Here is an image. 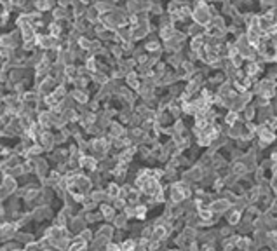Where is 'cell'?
I'll return each mask as SVG.
<instances>
[{"label": "cell", "instance_id": "cell-1", "mask_svg": "<svg viewBox=\"0 0 277 251\" xmlns=\"http://www.w3.org/2000/svg\"><path fill=\"white\" fill-rule=\"evenodd\" d=\"M194 19L197 25L204 26L207 23L211 21V16H209V9H207V5L202 4V2H199L195 4V11H194Z\"/></svg>", "mask_w": 277, "mask_h": 251}, {"label": "cell", "instance_id": "cell-2", "mask_svg": "<svg viewBox=\"0 0 277 251\" xmlns=\"http://www.w3.org/2000/svg\"><path fill=\"white\" fill-rule=\"evenodd\" d=\"M229 207V201H215V202L211 204V211H215V213H223L225 209Z\"/></svg>", "mask_w": 277, "mask_h": 251}, {"label": "cell", "instance_id": "cell-3", "mask_svg": "<svg viewBox=\"0 0 277 251\" xmlns=\"http://www.w3.org/2000/svg\"><path fill=\"white\" fill-rule=\"evenodd\" d=\"M232 167H233L232 171L235 173V174H242V173H246V169H247V167L244 166V164H242V162H235V164H233Z\"/></svg>", "mask_w": 277, "mask_h": 251}, {"label": "cell", "instance_id": "cell-4", "mask_svg": "<svg viewBox=\"0 0 277 251\" xmlns=\"http://www.w3.org/2000/svg\"><path fill=\"white\" fill-rule=\"evenodd\" d=\"M164 235H166V229L164 227H157L154 232V239H164Z\"/></svg>", "mask_w": 277, "mask_h": 251}, {"label": "cell", "instance_id": "cell-5", "mask_svg": "<svg viewBox=\"0 0 277 251\" xmlns=\"http://www.w3.org/2000/svg\"><path fill=\"white\" fill-rule=\"evenodd\" d=\"M98 14H99V11H98L96 7H92V9L87 11V18L91 19V21H94V19H98Z\"/></svg>", "mask_w": 277, "mask_h": 251}, {"label": "cell", "instance_id": "cell-6", "mask_svg": "<svg viewBox=\"0 0 277 251\" xmlns=\"http://www.w3.org/2000/svg\"><path fill=\"white\" fill-rule=\"evenodd\" d=\"M73 96H75V100H77V101H80V103H84L85 101V93H82V91H73Z\"/></svg>", "mask_w": 277, "mask_h": 251}, {"label": "cell", "instance_id": "cell-7", "mask_svg": "<svg viewBox=\"0 0 277 251\" xmlns=\"http://www.w3.org/2000/svg\"><path fill=\"white\" fill-rule=\"evenodd\" d=\"M258 68L260 66L256 65V63H249V65H247V75H255L256 72H258Z\"/></svg>", "mask_w": 277, "mask_h": 251}, {"label": "cell", "instance_id": "cell-8", "mask_svg": "<svg viewBox=\"0 0 277 251\" xmlns=\"http://www.w3.org/2000/svg\"><path fill=\"white\" fill-rule=\"evenodd\" d=\"M82 248H84V239H79V241H77L73 246L70 248V251H80Z\"/></svg>", "mask_w": 277, "mask_h": 251}, {"label": "cell", "instance_id": "cell-9", "mask_svg": "<svg viewBox=\"0 0 277 251\" xmlns=\"http://www.w3.org/2000/svg\"><path fill=\"white\" fill-rule=\"evenodd\" d=\"M138 211H136V216H140V218H143L145 216V213H146V207L145 206H140V207H136Z\"/></svg>", "mask_w": 277, "mask_h": 251}, {"label": "cell", "instance_id": "cell-10", "mask_svg": "<svg viewBox=\"0 0 277 251\" xmlns=\"http://www.w3.org/2000/svg\"><path fill=\"white\" fill-rule=\"evenodd\" d=\"M235 119H237V114H235V112H230V114L227 115V122H229V124H232Z\"/></svg>", "mask_w": 277, "mask_h": 251}, {"label": "cell", "instance_id": "cell-11", "mask_svg": "<svg viewBox=\"0 0 277 251\" xmlns=\"http://www.w3.org/2000/svg\"><path fill=\"white\" fill-rule=\"evenodd\" d=\"M37 7H39L40 11H44V9H49L51 4H47V2H37Z\"/></svg>", "mask_w": 277, "mask_h": 251}, {"label": "cell", "instance_id": "cell-12", "mask_svg": "<svg viewBox=\"0 0 277 251\" xmlns=\"http://www.w3.org/2000/svg\"><path fill=\"white\" fill-rule=\"evenodd\" d=\"M108 194H112V197H117V194H119V188L115 185H112L110 188H108Z\"/></svg>", "mask_w": 277, "mask_h": 251}, {"label": "cell", "instance_id": "cell-13", "mask_svg": "<svg viewBox=\"0 0 277 251\" xmlns=\"http://www.w3.org/2000/svg\"><path fill=\"white\" fill-rule=\"evenodd\" d=\"M146 49H150V51H157L159 45H157V42H148V44H146Z\"/></svg>", "mask_w": 277, "mask_h": 251}, {"label": "cell", "instance_id": "cell-14", "mask_svg": "<svg viewBox=\"0 0 277 251\" xmlns=\"http://www.w3.org/2000/svg\"><path fill=\"white\" fill-rule=\"evenodd\" d=\"M239 221V213H232L230 215V223H237Z\"/></svg>", "mask_w": 277, "mask_h": 251}, {"label": "cell", "instance_id": "cell-15", "mask_svg": "<svg viewBox=\"0 0 277 251\" xmlns=\"http://www.w3.org/2000/svg\"><path fill=\"white\" fill-rule=\"evenodd\" d=\"M115 221H117V225H119V227H122V225H126V216H119Z\"/></svg>", "mask_w": 277, "mask_h": 251}, {"label": "cell", "instance_id": "cell-16", "mask_svg": "<svg viewBox=\"0 0 277 251\" xmlns=\"http://www.w3.org/2000/svg\"><path fill=\"white\" fill-rule=\"evenodd\" d=\"M275 59H277V58H275Z\"/></svg>", "mask_w": 277, "mask_h": 251}]
</instances>
